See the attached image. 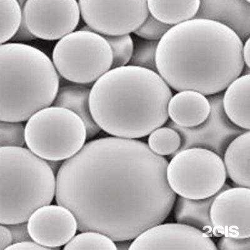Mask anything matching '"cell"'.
<instances>
[{
	"label": "cell",
	"instance_id": "1f68e13d",
	"mask_svg": "<svg viewBox=\"0 0 250 250\" xmlns=\"http://www.w3.org/2000/svg\"><path fill=\"white\" fill-rule=\"evenodd\" d=\"M6 250H48L33 241H24V242L13 243Z\"/></svg>",
	"mask_w": 250,
	"mask_h": 250
},
{
	"label": "cell",
	"instance_id": "4dcf8cb0",
	"mask_svg": "<svg viewBox=\"0 0 250 250\" xmlns=\"http://www.w3.org/2000/svg\"><path fill=\"white\" fill-rule=\"evenodd\" d=\"M36 39H37V37H35L28 30L25 23L22 19L19 29H18L12 39L10 40V41L15 42V43H20V42L31 41V40H34Z\"/></svg>",
	"mask_w": 250,
	"mask_h": 250
},
{
	"label": "cell",
	"instance_id": "2e32d148",
	"mask_svg": "<svg viewBox=\"0 0 250 250\" xmlns=\"http://www.w3.org/2000/svg\"><path fill=\"white\" fill-rule=\"evenodd\" d=\"M210 110L208 98L192 90L179 91L171 98L168 105L171 121L182 128H192L202 124Z\"/></svg>",
	"mask_w": 250,
	"mask_h": 250
},
{
	"label": "cell",
	"instance_id": "836d02e7",
	"mask_svg": "<svg viewBox=\"0 0 250 250\" xmlns=\"http://www.w3.org/2000/svg\"><path fill=\"white\" fill-rule=\"evenodd\" d=\"M245 44H243V61H244L245 64L247 67L250 68V39L246 40L245 42Z\"/></svg>",
	"mask_w": 250,
	"mask_h": 250
},
{
	"label": "cell",
	"instance_id": "e575fe53",
	"mask_svg": "<svg viewBox=\"0 0 250 250\" xmlns=\"http://www.w3.org/2000/svg\"><path fill=\"white\" fill-rule=\"evenodd\" d=\"M18 3H19V5L20 6V7H21V10L24 7V4L26 3V1H28V0H17Z\"/></svg>",
	"mask_w": 250,
	"mask_h": 250
},
{
	"label": "cell",
	"instance_id": "7c38bea8",
	"mask_svg": "<svg viewBox=\"0 0 250 250\" xmlns=\"http://www.w3.org/2000/svg\"><path fill=\"white\" fill-rule=\"evenodd\" d=\"M222 190L216 195L209 212L213 234L217 236L250 237V188Z\"/></svg>",
	"mask_w": 250,
	"mask_h": 250
},
{
	"label": "cell",
	"instance_id": "3957f363",
	"mask_svg": "<svg viewBox=\"0 0 250 250\" xmlns=\"http://www.w3.org/2000/svg\"><path fill=\"white\" fill-rule=\"evenodd\" d=\"M172 91L160 75L148 69L125 66L110 69L91 88L94 121L115 137H146L168 120Z\"/></svg>",
	"mask_w": 250,
	"mask_h": 250
},
{
	"label": "cell",
	"instance_id": "484cf974",
	"mask_svg": "<svg viewBox=\"0 0 250 250\" xmlns=\"http://www.w3.org/2000/svg\"><path fill=\"white\" fill-rule=\"evenodd\" d=\"M102 36L108 42L112 51L111 69L125 66L128 64L133 50V41L131 36L129 34Z\"/></svg>",
	"mask_w": 250,
	"mask_h": 250
},
{
	"label": "cell",
	"instance_id": "4316f807",
	"mask_svg": "<svg viewBox=\"0 0 250 250\" xmlns=\"http://www.w3.org/2000/svg\"><path fill=\"white\" fill-rule=\"evenodd\" d=\"M24 126L21 122H9L0 120V148L24 147Z\"/></svg>",
	"mask_w": 250,
	"mask_h": 250
},
{
	"label": "cell",
	"instance_id": "7a4b0ae2",
	"mask_svg": "<svg viewBox=\"0 0 250 250\" xmlns=\"http://www.w3.org/2000/svg\"><path fill=\"white\" fill-rule=\"evenodd\" d=\"M243 42L218 22L193 19L172 26L158 42V74L176 91L205 96L225 90L245 67Z\"/></svg>",
	"mask_w": 250,
	"mask_h": 250
},
{
	"label": "cell",
	"instance_id": "d4e9b609",
	"mask_svg": "<svg viewBox=\"0 0 250 250\" xmlns=\"http://www.w3.org/2000/svg\"><path fill=\"white\" fill-rule=\"evenodd\" d=\"M64 250H117L113 241L105 234L97 231H83L74 236Z\"/></svg>",
	"mask_w": 250,
	"mask_h": 250
},
{
	"label": "cell",
	"instance_id": "6da1fadb",
	"mask_svg": "<svg viewBox=\"0 0 250 250\" xmlns=\"http://www.w3.org/2000/svg\"><path fill=\"white\" fill-rule=\"evenodd\" d=\"M168 162L141 141L106 137L88 143L60 167L55 198L80 231L129 241L161 224L176 200Z\"/></svg>",
	"mask_w": 250,
	"mask_h": 250
},
{
	"label": "cell",
	"instance_id": "f546056e",
	"mask_svg": "<svg viewBox=\"0 0 250 250\" xmlns=\"http://www.w3.org/2000/svg\"><path fill=\"white\" fill-rule=\"evenodd\" d=\"M12 236V243L31 241L28 229L27 222L6 225Z\"/></svg>",
	"mask_w": 250,
	"mask_h": 250
},
{
	"label": "cell",
	"instance_id": "ac0fdd59",
	"mask_svg": "<svg viewBox=\"0 0 250 250\" xmlns=\"http://www.w3.org/2000/svg\"><path fill=\"white\" fill-rule=\"evenodd\" d=\"M226 89L223 106L228 118L236 126L250 130V75L240 76Z\"/></svg>",
	"mask_w": 250,
	"mask_h": 250
},
{
	"label": "cell",
	"instance_id": "5bb4252c",
	"mask_svg": "<svg viewBox=\"0 0 250 250\" xmlns=\"http://www.w3.org/2000/svg\"><path fill=\"white\" fill-rule=\"evenodd\" d=\"M28 229L32 240L48 250L65 245L75 236L77 219L61 205H45L37 209L28 219Z\"/></svg>",
	"mask_w": 250,
	"mask_h": 250
},
{
	"label": "cell",
	"instance_id": "d6a6232c",
	"mask_svg": "<svg viewBox=\"0 0 250 250\" xmlns=\"http://www.w3.org/2000/svg\"><path fill=\"white\" fill-rule=\"evenodd\" d=\"M12 244V236L8 227L0 224V250L7 249Z\"/></svg>",
	"mask_w": 250,
	"mask_h": 250
},
{
	"label": "cell",
	"instance_id": "7402d4cb",
	"mask_svg": "<svg viewBox=\"0 0 250 250\" xmlns=\"http://www.w3.org/2000/svg\"><path fill=\"white\" fill-rule=\"evenodd\" d=\"M21 20L22 10L17 0H0V44L12 39Z\"/></svg>",
	"mask_w": 250,
	"mask_h": 250
},
{
	"label": "cell",
	"instance_id": "277c9868",
	"mask_svg": "<svg viewBox=\"0 0 250 250\" xmlns=\"http://www.w3.org/2000/svg\"><path fill=\"white\" fill-rule=\"evenodd\" d=\"M59 87L57 71L43 51L21 43L0 44L1 121H27L53 104Z\"/></svg>",
	"mask_w": 250,
	"mask_h": 250
},
{
	"label": "cell",
	"instance_id": "4fadbf2b",
	"mask_svg": "<svg viewBox=\"0 0 250 250\" xmlns=\"http://www.w3.org/2000/svg\"><path fill=\"white\" fill-rule=\"evenodd\" d=\"M129 250H217L205 232L182 223L157 225L143 232Z\"/></svg>",
	"mask_w": 250,
	"mask_h": 250
},
{
	"label": "cell",
	"instance_id": "5b68a950",
	"mask_svg": "<svg viewBox=\"0 0 250 250\" xmlns=\"http://www.w3.org/2000/svg\"><path fill=\"white\" fill-rule=\"evenodd\" d=\"M56 180L50 165L24 147L0 148V224L27 222L54 198Z\"/></svg>",
	"mask_w": 250,
	"mask_h": 250
},
{
	"label": "cell",
	"instance_id": "cb8c5ba5",
	"mask_svg": "<svg viewBox=\"0 0 250 250\" xmlns=\"http://www.w3.org/2000/svg\"><path fill=\"white\" fill-rule=\"evenodd\" d=\"M132 56L129 65L141 67L158 73L156 53L158 42L137 37L134 38Z\"/></svg>",
	"mask_w": 250,
	"mask_h": 250
},
{
	"label": "cell",
	"instance_id": "603a6c76",
	"mask_svg": "<svg viewBox=\"0 0 250 250\" xmlns=\"http://www.w3.org/2000/svg\"><path fill=\"white\" fill-rule=\"evenodd\" d=\"M149 135L148 146L158 155H175L182 145L180 133L170 127H160Z\"/></svg>",
	"mask_w": 250,
	"mask_h": 250
},
{
	"label": "cell",
	"instance_id": "30bf717a",
	"mask_svg": "<svg viewBox=\"0 0 250 250\" xmlns=\"http://www.w3.org/2000/svg\"><path fill=\"white\" fill-rule=\"evenodd\" d=\"M223 93L208 96L207 98L210 104V113L198 126L182 128L171 120L167 121V126L176 129L182 138V145L178 151L189 148H202L209 149L223 158L232 141L246 131L228 118L223 106Z\"/></svg>",
	"mask_w": 250,
	"mask_h": 250
},
{
	"label": "cell",
	"instance_id": "e0dca14e",
	"mask_svg": "<svg viewBox=\"0 0 250 250\" xmlns=\"http://www.w3.org/2000/svg\"><path fill=\"white\" fill-rule=\"evenodd\" d=\"M91 89L83 84L68 83L59 87L53 105L69 109L84 122L86 137L91 138L100 133L101 128L94 121L90 112L89 98Z\"/></svg>",
	"mask_w": 250,
	"mask_h": 250
},
{
	"label": "cell",
	"instance_id": "9c48e42d",
	"mask_svg": "<svg viewBox=\"0 0 250 250\" xmlns=\"http://www.w3.org/2000/svg\"><path fill=\"white\" fill-rule=\"evenodd\" d=\"M78 4L87 26L101 35L135 32L149 13L147 0H79Z\"/></svg>",
	"mask_w": 250,
	"mask_h": 250
},
{
	"label": "cell",
	"instance_id": "ffe728a7",
	"mask_svg": "<svg viewBox=\"0 0 250 250\" xmlns=\"http://www.w3.org/2000/svg\"><path fill=\"white\" fill-rule=\"evenodd\" d=\"M216 195L198 200L188 199L179 196L176 203V220L178 223L196 228L203 232L213 233L209 212L212 202Z\"/></svg>",
	"mask_w": 250,
	"mask_h": 250
},
{
	"label": "cell",
	"instance_id": "d590c367",
	"mask_svg": "<svg viewBox=\"0 0 250 250\" xmlns=\"http://www.w3.org/2000/svg\"><path fill=\"white\" fill-rule=\"evenodd\" d=\"M247 1L250 3V0H247Z\"/></svg>",
	"mask_w": 250,
	"mask_h": 250
},
{
	"label": "cell",
	"instance_id": "8fae6325",
	"mask_svg": "<svg viewBox=\"0 0 250 250\" xmlns=\"http://www.w3.org/2000/svg\"><path fill=\"white\" fill-rule=\"evenodd\" d=\"M77 0H28L22 19L38 39L57 40L73 32L80 19Z\"/></svg>",
	"mask_w": 250,
	"mask_h": 250
},
{
	"label": "cell",
	"instance_id": "44dd1931",
	"mask_svg": "<svg viewBox=\"0 0 250 250\" xmlns=\"http://www.w3.org/2000/svg\"><path fill=\"white\" fill-rule=\"evenodd\" d=\"M149 12L156 19L172 26L195 17L200 0H147Z\"/></svg>",
	"mask_w": 250,
	"mask_h": 250
},
{
	"label": "cell",
	"instance_id": "83f0119b",
	"mask_svg": "<svg viewBox=\"0 0 250 250\" xmlns=\"http://www.w3.org/2000/svg\"><path fill=\"white\" fill-rule=\"evenodd\" d=\"M172 26L156 19L149 13L144 23L134 33L142 39L160 41Z\"/></svg>",
	"mask_w": 250,
	"mask_h": 250
},
{
	"label": "cell",
	"instance_id": "d6986e66",
	"mask_svg": "<svg viewBox=\"0 0 250 250\" xmlns=\"http://www.w3.org/2000/svg\"><path fill=\"white\" fill-rule=\"evenodd\" d=\"M250 132L247 130L232 141L223 155L229 177L240 187H250Z\"/></svg>",
	"mask_w": 250,
	"mask_h": 250
},
{
	"label": "cell",
	"instance_id": "8992f818",
	"mask_svg": "<svg viewBox=\"0 0 250 250\" xmlns=\"http://www.w3.org/2000/svg\"><path fill=\"white\" fill-rule=\"evenodd\" d=\"M84 122L77 114L58 106L38 111L24 127V139L31 152L48 161L68 159L83 146L86 139Z\"/></svg>",
	"mask_w": 250,
	"mask_h": 250
},
{
	"label": "cell",
	"instance_id": "ba28073f",
	"mask_svg": "<svg viewBox=\"0 0 250 250\" xmlns=\"http://www.w3.org/2000/svg\"><path fill=\"white\" fill-rule=\"evenodd\" d=\"M172 190L188 199H205L224 187L227 171L222 158L209 149L189 148L174 155L167 169Z\"/></svg>",
	"mask_w": 250,
	"mask_h": 250
},
{
	"label": "cell",
	"instance_id": "9a60e30c",
	"mask_svg": "<svg viewBox=\"0 0 250 250\" xmlns=\"http://www.w3.org/2000/svg\"><path fill=\"white\" fill-rule=\"evenodd\" d=\"M195 18L224 24L242 42L250 39V5L247 0H200Z\"/></svg>",
	"mask_w": 250,
	"mask_h": 250
},
{
	"label": "cell",
	"instance_id": "f1b7e54d",
	"mask_svg": "<svg viewBox=\"0 0 250 250\" xmlns=\"http://www.w3.org/2000/svg\"><path fill=\"white\" fill-rule=\"evenodd\" d=\"M217 249L223 250H250V238L223 236L218 240Z\"/></svg>",
	"mask_w": 250,
	"mask_h": 250
},
{
	"label": "cell",
	"instance_id": "52a82bcc",
	"mask_svg": "<svg viewBox=\"0 0 250 250\" xmlns=\"http://www.w3.org/2000/svg\"><path fill=\"white\" fill-rule=\"evenodd\" d=\"M113 56L102 35L83 29L62 37L53 52V63L64 79L79 84L95 82L111 69Z\"/></svg>",
	"mask_w": 250,
	"mask_h": 250
}]
</instances>
